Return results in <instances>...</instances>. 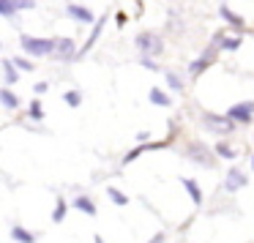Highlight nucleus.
<instances>
[{"instance_id":"1","label":"nucleus","mask_w":254,"mask_h":243,"mask_svg":"<svg viewBox=\"0 0 254 243\" xmlns=\"http://www.w3.org/2000/svg\"><path fill=\"white\" fill-rule=\"evenodd\" d=\"M55 44H58V39H36V36H28V33L19 36L22 52H28V55H33V58L55 55Z\"/></svg>"},{"instance_id":"2","label":"nucleus","mask_w":254,"mask_h":243,"mask_svg":"<svg viewBox=\"0 0 254 243\" xmlns=\"http://www.w3.org/2000/svg\"><path fill=\"white\" fill-rule=\"evenodd\" d=\"M186 159L194 161L197 167H205V170H213L216 167V150L208 148L205 142H199V139H194V142L186 145Z\"/></svg>"},{"instance_id":"3","label":"nucleus","mask_w":254,"mask_h":243,"mask_svg":"<svg viewBox=\"0 0 254 243\" xmlns=\"http://www.w3.org/2000/svg\"><path fill=\"white\" fill-rule=\"evenodd\" d=\"M134 44H137V50H139V55H142V58H156V55H161V50H164L161 36L159 33H150V30L139 33L137 39H134Z\"/></svg>"},{"instance_id":"4","label":"nucleus","mask_w":254,"mask_h":243,"mask_svg":"<svg viewBox=\"0 0 254 243\" xmlns=\"http://www.w3.org/2000/svg\"><path fill=\"white\" fill-rule=\"evenodd\" d=\"M202 126L208 131H216V134H232L238 123L232 121L230 115H216V112H205L202 115Z\"/></svg>"},{"instance_id":"5","label":"nucleus","mask_w":254,"mask_h":243,"mask_svg":"<svg viewBox=\"0 0 254 243\" xmlns=\"http://www.w3.org/2000/svg\"><path fill=\"white\" fill-rule=\"evenodd\" d=\"M216 58H219V47H216L213 41H210V47H208V50H205L202 55H199L197 61H194V63H189V74H191V77L197 79V77H199V74H202L208 66H213V63H216Z\"/></svg>"},{"instance_id":"6","label":"nucleus","mask_w":254,"mask_h":243,"mask_svg":"<svg viewBox=\"0 0 254 243\" xmlns=\"http://www.w3.org/2000/svg\"><path fill=\"white\" fill-rule=\"evenodd\" d=\"M227 115H230L235 123H241V126H252V121H254V101H241V104L230 107Z\"/></svg>"},{"instance_id":"7","label":"nucleus","mask_w":254,"mask_h":243,"mask_svg":"<svg viewBox=\"0 0 254 243\" xmlns=\"http://www.w3.org/2000/svg\"><path fill=\"white\" fill-rule=\"evenodd\" d=\"M246 183H249L246 172H241L238 167H230V170H227V178H224V191L235 194V191H241V188L246 186Z\"/></svg>"},{"instance_id":"8","label":"nucleus","mask_w":254,"mask_h":243,"mask_svg":"<svg viewBox=\"0 0 254 243\" xmlns=\"http://www.w3.org/2000/svg\"><path fill=\"white\" fill-rule=\"evenodd\" d=\"M77 47H74V39H58L55 44V58L58 61H77Z\"/></svg>"},{"instance_id":"9","label":"nucleus","mask_w":254,"mask_h":243,"mask_svg":"<svg viewBox=\"0 0 254 243\" xmlns=\"http://www.w3.org/2000/svg\"><path fill=\"white\" fill-rule=\"evenodd\" d=\"M241 41L243 39H235V36H227V33H213V44L219 47V50H227V52H235V50H241Z\"/></svg>"},{"instance_id":"10","label":"nucleus","mask_w":254,"mask_h":243,"mask_svg":"<svg viewBox=\"0 0 254 243\" xmlns=\"http://www.w3.org/2000/svg\"><path fill=\"white\" fill-rule=\"evenodd\" d=\"M66 14H68V17H74L77 22H85V25H90V22L96 19L90 8H85V6H77V3H71V6L66 8Z\"/></svg>"},{"instance_id":"11","label":"nucleus","mask_w":254,"mask_h":243,"mask_svg":"<svg viewBox=\"0 0 254 243\" xmlns=\"http://www.w3.org/2000/svg\"><path fill=\"white\" fill-rule=\"evenodd\" d=\"M181 183H183V188L189 191V197H191V202L199 208V205H202V188H199V183L194 181V178H183Z\"/></svg>"},{"instance_id":"12","label":"nucleus","mask_w":254,"mask_h":243,"mask_svg":"<svg viewBox=\"0 0 254 243\" xmlns=\"http://www.w3.org/2000/svg\"><path fill=\"white\" fill-rule=\"evenodd\" d=\"M19 79V68L11 58H3V82L6 85H14Z\"/></svg>"},{"instance_id":"13","label":"nucleus","mask_w":254,"mask_h":243,"mask_svg":"<svg viewBox=\"0 0 254 243\" xmlns=\"http://www.w3.org/2000/svg\"><path fill=\"white\" fill-rule=\"evenodd\" d=\"M74 208L77 210H82V213H88V216H96L99 210H96V202L90 197H85V194H77L74 197Z\"/></svg>"},{"instance_id":"14","label":"nucleus","mask_w":254,"mask_h":243,"mask_svg":"<svg viewBox=\"0 0 254 243\" xmlns=\"http://www.w3.org/2000/svg\"><path fill=\"white\" fill-rule=\"evenodd\" d=\"M11 238H14V243H36V232L25 230V227H19V224L11 227Z\"/></svg>"},{"instance_id":"15","label":"nucleus","mask_w":254,"mask_h":243,"mask_svg":"<svg viewBox=\"0 0 254 243\" xmlns=\"http://www.w3.org/2000/svg\"><path fill=\"white\" fill-rule=\"evenodd\" d=\"M104 19H107V17H101L99 22L93 25V33H90V39L85 41V47H82V50L77 52V61H79V58H82V55H88V50H90V47L96 44V39H99V36H101V28H104Z\"/></svg>"},{"instance_id":"16","label":"nucleus","mask_w":254,"mask_h":243,"mask_svg":"<svg viewBox=\"0 0 254 243\" xmlns=\"http://www.w3.org/2000/svg\"><path fill=\"white\" fill-rule=\"evenodd\" d=\"M219 14H221V17H224L230 25H232V28H238V30H243V25H246V22H243V17H238V14L232 11L230 6H221V8H219Z\"/></svg>"},{"instance_id":"17","label":"nucleus","mask_w":254,"mask_h":243,"mask_svg":"<svg viewBox=\"0 0 254 243\" xmlns=\"http://www.w3.org/2000/svg\"><path fill=\"white\" fill-rule=\"evenodd\" d=\"M148 99H150V104H156V107H170V104H172V101H170V96H167L161 88H150Z\"/></svg>"},{"instance_id":"18","label":"nucleus","mask_w":254,"mask_h":243,"mask_svg":"<svg viewBox=\"0 0 254 243\" xmlns=\"http://www.w3.org/2000/svg\"><path fill=\"white\" fill-rule=\"evenodd\" d=\"M0 104L6 107V110H17V107H19V99L11 93V90H8V85L0 90Z\"/></svg>"},{"instance_id":"19","label":"nucleus","mask_w":254,"mask_h":243,"mask_svg":"<svg viewBox=\"0 0 254 243\" xmlns=\"http://www.w3.org/2000/svg\"><path fill=\"white\" fill-rule=\"evenodd\" d=\"M66 213H68V205H66V199H63V197H58V202H55V210H52V221H55V224H61V221L66 219Z\"/></svg>"},{"instance_id":"20","label":"nucleus","mask_w":254,"mask_h":243,"mask_svg":"<svg viewBox=\"0 0 254 243\" xmlns=\"http://www.w3.org/2000/svg\"><path fill=\"white\" fill-rule=\"evenodd\" d=\"M213 150H216V156H219V159H230V161H232V159H235V156H238V150L232 148L230 142H219V145H216Z\"/></svg>"},{"instance_id":"21","label":"nucleus","mask_w":254,"mask_h":243,"mask_svg":"<svg viewBox=\"0 0 254 243\" xmlns=\"http://www.w3.org/2000/svg\"><path fill=\"white\" fill-rule=\"evenodd\" d=\"M107 197H110L112 202L118 205V208H123V205H128V197L121 191V188H115V186H110V188H107Z\"/></svg>"},{"instance_id":"22","label":"nucleus","mask_w":254,"mask_h":243,"mask_svg":"<svg viewBox=\"0 0 254 243\" xmlns=\"http://www.w3.org/2000/svg\"><path fill=\"white\" fill-rule=\"evenodd\" d=\"M0 14L6 19H11L17 14V0H0Z\"/></svg>"},{"instance_id":"23","label":"nucleus","mask_w":254,"mask_h":243,"mask_svg":"<svg viewBox=\"0 0 254 243\" xmlns=\"http://www.w3.org/2000/svg\"><path fill=\"white\" fill-rule=\"evenodd\" d=\"M28 115H30V121H44V107H41V101H30Z\"/></svg>"},{"instance_id":"24","label":"nucleus","mask_w":254,"mask_h":243,"mask_svg":"<svg viewBox=\"0 0 254 243\" xmlns=\"http://www.w3.org/2000/svg\"><path fill=\"white\" fill-rule=\"evenodd\" d=\"M167 85H170V90H175V93L183 90V82H181V77H178L175 71H167Z\"/></svg>"},{"instance_id":"25","label":"nucleus","mask_w":254,"mask_h":243,"mask_svg":"<svg viewBox=\"0 0 254 243\" xmlns=\"http://www.w3.org/2000/svg\"><path fill=\"white\" fill-rule=\"evenodd\" d=\"M63 101H66L68 107H79L82 104V93H79V90H68V93L63 96Z\"/></svg>"},{"instance_id":"26","label":"nucleus","mask_w":254,"mask_h":243,"mask_svg":"<svg viewBox=\"0 0 254 243\" xmlns=\"http://www.w3.org/2000/svg\"><path fill=\"white\" fill-rule=\"evenodd\" d=\"M11 61L17 63L19 71H33V63H30V61H22V58H11Z\"/></svg>"},{"instance_id":"27","label":"nucleus","mask_w":254,"mask_h":243,"mask_svg":"<svg viewBox=\"0 0 254 243\" xmlns=\"http://www.w3.org/2000/svg\"><path fill=\"white\" fill-rule=\"evenodd\" d=\"M142 66L150 68V71H159V63H156L153 58H142Z\"/></svg>"},{"instance_id":"28","label":"nucleus","mask_w":254,"mask_h":243,"mask_svg":"<svg viewBox=\"0 0 254 243\" xmlns=\"http://www.w3.org/2000/svg\"><path fill=\"white\" fill-rule=\"evenodd\" d=\"M33 6H36L33 0H17V11L19 8H33Z\"/></svg>"},{"instance_id":"29","label":"nucleus","mask_w":254,"mask_h":243,"mask_svg":"<svg viewBox=\"0 0 254 243\" xmlns=\"http://www.w3.org/2000/svg\"><path fill=\"white\" fill-rule=\"evenodd\" d=\"M36 93H47V90H50V82H36Z\"/></svg>"},{"instance_id":"30","label":"nucleus","mask_w":254,"mask_h":243,"mask_svg":"<svg viewBox=\"0 0 254 243\" xmlns=\"http://www.w3.org/2000/svg\"><path fill=\"white\" fill-rule=\"evenodd\" d=\"M115 19H118V25H126V19H128V17L121 11V14H115Z\"/></svg>"},{"instance_id":"31","label":"nucleus","mask_w":254,"mask_h":243,"mask_svg":"<svg viewBox=\"0 0 254 243\" xmlns=\"http://www.w3.org/2000/svg\"><path fill=\"white\" fill-rule=\"evenodd\" d=\"M161 241H164V235H161V232H159V235H153V238H150V243H161Z\"/></svg>"},{"instance_id":"32","label":"nucleus","mask_w":254,"mask_h":243,"mask_svg":"<svg viewBox=\"0 0 254 243\" xmlns=\"http://www.w3.org/2000/svg\"><path fill=\"white\" fill-rule=\"evenodd\" d=\"M252 170H254V156H252Z\"/></svg>"}]
</instances>
